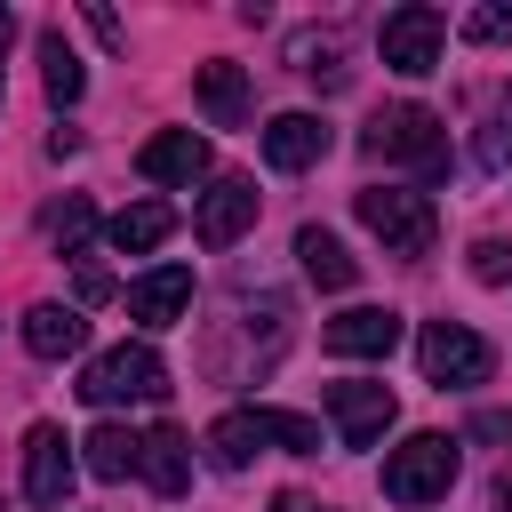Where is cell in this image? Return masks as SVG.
<instances>
[{
    "label": "cell",
    "mask_w": 512,
    "mask_h": 512,
    "mask_svg": "<svg viewBox=\"0 0 512 512\" xmlns=\"http://www.w3.org/2000/svg\"><path fill=\"white\" fill-rule=\"evenodd\" d=\"M352 216H360L392 256H432L440 216H432L424 192H408V184H368V192H352Z\"/></svg>",
    "instance_id": "1"
},
{
    "label": "cell",
    "mask_w": 512,
    "mask_h": 512,
    "mask_svg": "<svg viewBox=\"0 0 512 512\" xmlns=\"http://www.w3.org/2000/svg\"><path fill=\"white\" fill-rule=\"evenodd\" d=\"M456 488V440L448 432H408L384 456V496L392 504H440Z\"/></svg>",
    "instance_id": "2"
},
{
    "label": "cell",
    "mask_w": 512,
    "mask_h": 512,
    "mask_svg": "<svg viewBox=\"0 0 512 512\" xmlns=\"http://www.w3.org/2000/svg\"><path fill=\"white\" fill-rule=\"evenodd\" d=\"M360 152H368V160L440 168V160H448V128H440V112H424V104H384V112L360 128Z\"/></svg>",
    "instance_id": "3"
},
{
    "label": "cell",
    "mask_w": 512,
    "mask_h": 512,
    "mask_svg": "<svg viewBox=\"0 0 512 512\" xmlns=\"http://www.w3.org/2000/svg\"><path fill=\"white\" fill-rule=\"evenodd\" d=\"M160 392H168V360H160L152 344H112V352H96V360H88V376H80V400H88V408L160 400Z\"/></svg>",
    "instance_id": "4"
},
{
    "label": "cell",
    "mask_w": 512,
    "mask_h": 512,
    "mask_svg": "<svg viewBox=\"0 0 512 512\" xmlns=\"http://www.w3.org/2000/svg\"><path fill=\"white\" fill-rule=\"evenodd\" d=\"M440 48H448V16H440V8H424V0H408V8H392V16L376 24V56H384L400 80L440 72Z\"/></svg>",
    "instance_id": "5"
},
{
    "label": "cell",
    "mask_w": 512,
    "mask_h": 512,
    "mask_svg": "<svg viewBox=\"0 0 512 512\" xmlns=\"http://www.w3.org/2000/svg\"><path fill=\"white\" fill-rule=\"evenodd\" d=\"M416 360H424V376L448 392V384H488V368H496V352H488V336H472L464 320H432L424 336H416Z\"/></svg>",
    "instance_id": "6"
},
{
    "label": "cell",
    "mask_w": 512,
    "mask_h": 512,
    "mask_svg": "<svg viewBox=\"0 0 512 512\" xmlns=\"http://www.w3.org/2000/svg\"><path fill=\"white\" fill-rule=\"evenodd\" d=\"M72 440H64V424H32L24 432V496L40 504V512H72Z\"/></svg>",
    "instance_id": "7"
},
{
    "label": "cell",
    "mask_w": 512,
    "mask_h": 512,
    "mask_svg": "<svg viewBox=\"0 0 512 512\" xmlns=\"http://www.w3.org/2000/svg\"><path fill=\"white\" fill-rule=\"evenodd\" d=\"M320 344H328L336 360H392L400 312H392V304H352V312H336V320L320 328Z\"/></svg>",
    "instance_id": "8"
},
{
    "label": "cell",
    "mask_w": 512,
    "mask_h": 512,
    "mask_svg": "<svg viewBox=\"0 0 512 512\" xmlns=\"http://www.w3.org/2000/svg\"><path fill=\"white\" fill-rule=\"evenodd\" d=\"M248 224H256V184H248V176H216V184L200 192V208H192L200 248H232Z\"/></svg>",
    "instance_id": "9"
},
{
    "label": "cell",
    "mask_w": 512,
    "mask_h": 512,
    "mask_svg": "<svg viewBox=\"0 0 512 512\" xmlns=\"http://www.w3.org/2000/svg\"><path fill=\"white\" fill-rule=\"evenodd\" d=\"M328 416H336L344 448H376V440H384V424H392V392H384V384L344 376V384H328Z\"/></svg>",
    "instance_id": "10"
},
{
    "label": "cell",
    "mask_w": 512,
    "mask_h": 512,
    "mask_svg": "<svg viewBox=\"0 0 512 512\" xmlns=\"http://www.w3.org/2000/svg\"><path fill=\"white\" fill-rule=\"evenodd\" d=\"M328 144H336V136H328V120H320V112H280V120L264 128V160H272V168H288V176H296V168H312V160H328Z\"/></svg>",
    "instance_id": "11"
},
{
    "label": "cell",
    "mask_w": 512,
    "mask_h": 512,
    "mask_svg": "<svg viewBox=\"0 0 512 512\" xmlns=\"http://www.w3.org/2000/svg\"><path fill=\"white\" fill-rule=\"evenodd\" d=\"M136 168H144L152 184H200V176H208V136H192V128H160V136L136 152Z\"/></svg>",
    "instance_id": "12"
},
{
    "label": "cell",
    "mask_w": 512,
    "mask_h": 512,
    "mask_svg": "<svg viewBox=\"0 0 512 512\" xmlns=\"http://www.w3.org/2000/svg\"><path fill=\"white\" fill-rule=\"evenodd\" d=\"M184 304H192V272L184 264H160V272L128 280V320H144V328H176Z\"/></svg>",
    "instance_id": "13"
},
{
    "label": "cell",
    "mask_w": 512,
    "mask_h": 512,
    "mask_svg": "<svg viewBox=\"0 0 512 512\" xmlns=\"http://www.w3.org/2000/svg\"><path fill=\"white\" fill-rule=\"evenodd\" d=\"M192 96H200V112H208L216 128H240V120H248V72H240L232 56H208V64L192 72Z\"/></svg>",
    "instance_id": "14"
},
{
    "label": "cell",
    "mask_w": 512,
    "mask_h": 512,
    "mask_svg": "<svg viewBox=\"0 0 512 512\" xmlns=\"http://www.w3.org/2000/svg\"><path fill=\"white\" fill-rule=\"evenodd\" d=\"M80 344H88V320L72 304H32L24 312V352L32 360H72Z\"/></svg>",
    "instance_id": "15"
},
{
    "label": "cell",
    "mask_w": 512,
    "mask_h": 512,
    "mask_svg": "<svg viewBox=\"0 0 512 512\" xmlns=\"http://www.w3.org/2000/svg\"><path fill=\"white\" fill-rule=\"evenodd\" d=\"M264 448H272V440H264L256 408H232V416H216V424H208V464H216V472H248Z\"/></svg>",
    "instance_id": "16"
},
{
    "label": "cell",
    "mask_w": 512,
    "mask_h": 512,
    "mask_svg": "<svg viewBox=\"0 0 512 512\" xmlns=\"http://www.w3.org/2000/svg\"><path fill=\"white\" fill-rule=\"evenodd\" d=\"M296 264H304V280H312V288H352V280H360V256H344V240H336V232H320V224H304V232H296Z\"/></svg>",
    "instance_id": "17"
},
{
    "label": "cell",
    "mask_w": 512,
    "mask_h": 512,
    "mask_svg": "<svg viewBox=\"0 0 512 512\" xmlns=\"http://www.w3.org/2000/svg\"><path fill=\"white\" fill-rule=\"evenodd\" d=\"M136 472H144L160 496H184V488H192V448H184V432H176V424H152V432H144V464H136Z\"/></svg>",
    "instance_id": "18"
},
{
    "label": "cell",
    "mask_w": 512,
    "mask_h": 512,
    "mask_svg": "<svg viewBox=\"0 0 512 512\" xmlns=\"http://www.w3.org/2000/svg\"><path fill=\"white\" fill-rule=\"evenodd\" d=\"M80 464H88L96 480H128V472L144 464V432H128V424H96V432L80 440Z\"/></svg>",
    "instance_id": "19"
},
{
    "label": "cell",
    "mask_w": 512,
    "mask_h": 512,
    "mask_svg": "<svg viewBox=\"0 0 512 512\" xmlns=\"http://www.w3.org/2000/svg\"><path fill=\"white\" fill-rule=\"evenodd\" d=\"M104 232H112L120 256H144V248H160V240L176 232V208H168V200H136V208H120Z\"/></svg>",
    "instance_id": "20"
},
{
    "label": "cell",
    "mask_w": 512,
    "mask_h": 512,
    "mask_svg": "<svg viewBox=\"0 0 512 512\" xmlns=\"http://www.w3.org/2000/svg\"><path fill=\"white\" fill-rule=\"evenodd\" d=\"M40 88H48V104H80V88H88V72H80V56L64 48L56 24L40 32Z\"/></svg>",
    "instance_id": "21"
},
{
    "label": "cell",
    "mask_w": 512,
    "mask_h": 512,
    "mask_svg": "<svg viewBox=\"0 0 512 512\" xmlns=\"http://www.w3.org/2000/svg\"><path fill=\"white\" fill-rule=\"evenodd\" d=\"M288 64L312 72L320 88H344V40H336V32H296V40H288Z\"/></svg>",
    "instance_id": "22"
},
{
    "label": "cell",
    "mask_w": 512,
    "mask_h": 512,
    "mask_svg": "<svg viewBox=\"0 0 512 512\" xmlns=\"http://www.w3.org/2000/svg\"><path fill=\"white\" fill-rule=\"evenodd\" d=\"M256 424H264V440H272V448H288V456H320V424H312V416H288V408H256Z\"/></svg>",
    "instance_id": "23"
},
{
    "label": "cell",
    "mask_w": 512,
    "mask_h": 512,
    "mask_svg": "<svg viewBox=\"0 0 512 512\" xmlns=\"http://www.w3.org/2000/svg\"><path fill=\"white\" fill-rule=\"evenodd\" d=\"M88 232H96V208H88L80 192H72L64 208H48V240H56V256H80V240H88Z\"/></svg>",
    "instance_id": "24"
},
{
    "label": "cell",
    "mask_w": 512,
    "mask_h": 512,
    "mask_svg": "<svg viewBox=\"0 0 512 512\" xmlns=\"http://www.w3.org/2000/svg\"><path fill=\"white\" fill-rule=\"evenodd\" d=\"M456 32H464L472 48H504V40H512V8H504V0H488V8H472Z\"/></svg>",
    "instance_id": "25"
},
{
    "label": "cell",
    "mask_w": 512,
    "mask_h": 512,
    "mask_svg": "<svg viewBox=\"0 0 512 512\" xmlns=\"http://www.w3.org/2000/svg\"><path fill=\"white\" fill-rule=\"evenodd\" d=\"M472 280H488V288L512 280V248L504 240H472Z\"/></svg>",
    "instance_id": "26"
},
{
    "label": "cell",
    "mask_w": 512,
    "mask_h": 512,
    "mask_svg": "<svg viewBox=\"0 0 512 512\" xmlns=\"http://www.w3.org/2000/svg\"><path fill=\"white\" fill-rule=\"evenodd\" d=\"M72 288H80V304H112V272H104V264H80Z\"/></svg>",
    "instance_id": "27"
},
{
    "label": "cell",
    "mask_w": 512,
    "mask_h": 512,
    "mask_svg": "<svg viewBox=\"0 0 512 512\" xmlns=\"http://www.w3.org/2000/svg\"><path fill=\"white\" fill-rule=\"evenodd\" d=\"M472 440H512V408H480L472 416Z\"/></svg>",
    "instance_id": "28"
},
{
    "label": "cell",
    "mask_w": 512,
    "mask_h": 512,
    "mask_svg": "<svg viewBox=\"0 0 512 512\" xmlns=\"http://www.w3.org/2000/svg\"><path fill=\"white\" fill-rule=\"evenodd\" d=\"M504 136H512V112H504V120L480 136V168H496V160H504Z\"/></svg>",
    "instance_id": "29"
},
{
    "label": "cell",
    "mask_w": 512,
    "mask_h": 512,
    "mask_svg": "<svg viewBox=\"0 0 512 512\" xmlns=\"http://www.w3.org/2000/svg\"><path fill=\"white\" fill-rule=\"evenodd\" d=\"M8 40H16V16L0 8V96H8Z\"/></svg>",
    "instance_id": "30"
},
{
    "label": "cell",
    "mask_w": 512,
    "mask_h": 512,
    "mask_svg": "<svg viewBox=\"0 0 512 512\" xmlns=\"http://www.w3.org/2000/svg\"><path fill=\"white\" fill-rule=\"evenodd\" d=\"M496 512H512V488H504V496H496Z\"/></svg>",
    "instance_id": "31"
}]
</instances>
